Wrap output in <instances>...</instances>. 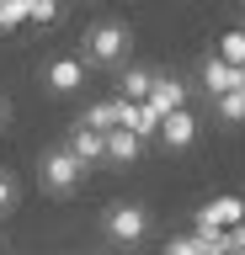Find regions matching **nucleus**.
<instances>
[{"label":"nucleus","instance_id":"2eb2a0df","mask_svg":"<svg viewBox=\"0 0 245 255\" xmlns=\"http://www.w3.org/2000/svg\"><path fill=\"white\" fill-rule=\"evenodd\" d=\"M59 16H64L59 0H32V5H27V21H32V27H53Z\"/></svg>","mask_w":245,"mask_h":255},{"label":"nucleus","instance_id":"1a4fd4ad","mask_svg":"<svg viewBox=\"0 0 245 255\" xmlns=\"http://www.w3.org/2000/svg\"><path fill=\"white\" fill-rule=\"evenodd\" d=\"M101 154L112 159V165H133V159L144 154V143L133 138V133H123V128H112V133H101Z\"/></svg>","mask_w":245,"mask_h":255},{"label":"nucleus","instance_id":"0eeeda50","mask_svg":"<svg viewBox=\"0 0 245 255\" xmlns=\"http://www.w3.org/2000/svg\"><path fill=\"white\" fill-rule=\"evenodd\" d=\"M43 80H48V91L69 96V91H80V85H85V64L75 59V53H64V59L48 64V75H43Z\"/></svg>","mask_w":245,"mask_h":255},{"label":"nucleus","instance_id":"a211bd4d","mask_svg":"<svg viewBox=\"0 0 245 255\" xmlns=\"http://www.w3.org/2000/svg\"><path fill=\"white\" fill-rule=\"evenodd\" d=\"M16 202H21L16 175H11V170H0V218H5V213H16Z\"/></svg>","mask_w":245,"mask_h":255},{"label":"nucleus","instance_id":"39448f33","mask_svg":"<svg viewBox=\"0 0 245 255\" xmlns=\"http://www.w3.org/2000/svg\"><path fill=\"white\" fill-rule=\"evenodd\" d=\"M117 128H123V133H133V138L144 143V138H155V133H160V117H155L144 101H123V96H117Z\"/></svg>","mask_w":245,"mask_h":255},{"label":"nucleus","instance_id":"aec40b11","mask_svg":"<svg viewBox=\"0 0 245 255\" xmlns=\"http://www.w3.org/2000/svg\"><path fill=\"white\" fill-rule=\"evenodd\" d=\"M160 255H197V245H192V234H181V239H165Z\"/></svg>","mask_w":245,"mask_h":255},{"label":"nucleus","instance_id":"b1692460","mask_svg":"<svg viewBox=\"0 0 245 255\" xmlns=\"http://www.w3.org/2000/svg\"><path fill=\"white\" fill-rule=\"evenodd\" d=\"M27 5H32V0H27Z\"/></svg>","mask_w":245,"mask_h":255},{"label":"nucleus","instance_id":"4be33fe9","mask_svg":"<svg viewBox=\"0 0 245 255\" xmlns=\"http://www.w3.org/2000/svg\"><path fill=\"white\" fill-rule=\"evenodd\" d=\"M0 123H5V101H0Z\"/></svg>","mask_w":245,"mask_h":255},{"label":"nucleus","instance_id":"6ab92c4d","mask_svg":"<svg viewBox=\"0 0 245 255\" xmlns=\"http://www.w3.org/2000/svg\"><path fill=\"white\" fill-rule=\"evenodd\" d=\"M27 21V0H0V27L11 32V27H21Z\"/></svg>","mask_w":245,"mask_h":255},{"label":"nucleus","instance_id":"5701e85b","mask_svg":"<svg viewBox=\"0 0 245 255\" xmlns=\"http://www.w3.org/2000/svg\"><path fill=\"white\" fill-rule=\"evenodd\" d=\"M240 213H245V197H240Z\"/></svg>","mask_w":245,"mask_h":255},{"label":"nucleus","instance_id":"20e7f679","mask_svg":"<svg viewBox=\"0 0 245 255\" xmlns=\"http://www.w3.org/2000/svg\"><path fill=\"white\" fill-rule=\"evenodd\" d=\"M144 107L155 112V117H171V112L187 107V85H181L176 75H155V85H149V96H144Z\"/></svg>","mask_w":245,"mask_h":255},{"label":"nucleus","instance_id":"f257e3e1","mask_svg":"<svg viewBox=\"0 0 245 255\" xmlns=\"http://www.w3.org/2000/svg\"><path fill=\"white\" fill-rule=\"evenodd\" d=\"M128 53H133V32L123 21H96L85 32V59L80 64H96V69H128Z\"/></svg>","mask_w":245,"mask_h":255},{"label":"nucleus","instance_id":"7ed1b4c3","mask_svg":"<svg viewBox=\"0 0 245 255\" xmlns=\"http://www.w3.org/2000/svg\"><path fill=\"white\" fill-rule=\"evenodd\" d=\"M101 229H107L112 245H144L149 239V213L139 202H112L107 218H101Z\"/></svg>","mask_w":245,"mask_h":255},{"label":"nucleus","instance_id":"6e6552de","mask_svg":"<svg viewBox=\"0 0 245 255\" xmlns=\"http://www.w3.org/2000/svg\"><path fill=\"white\" fill-rule=\"evenodd\" d=\"M235 223H245L240 197H213V202L197 213V229H235Z\"/></svg>","mask_w":245,"mask_h":255},{"label":"nucleus","instance_id":"f03ea898","mask_svg":"<svg viewBox=\"0 0 245 255\" xmlns=\"http://www.w3.org/2000/svg\"><path fill=\"white\" fill-rule=\"evenodd\" d=\"M37 181H43V191H48V197H69V191H80L85 165H80L75 154H69L64 143H53L48 154L37 159Z\"/></svg>","mask_w":245,"mask_h":255},{"label":"nucleus","instance_id":"4468645a","mask_svg":"<svg viewBox=\"0 0 245 255\" xmlns=\"http://www.w3.org/2000/svg\"><path fill=\"white\" fill-rule=\"evenodd\" d=\"M192 245H197V255H229L224 229H197V234H192Z\"/></svg>","mask_w":245,"mask_h":255},{"label":"nucleus","instance_id":"9b49d317","mask_svg":"<svg viewBox=\"0 0 245 255\" xmlns=\"http://www.w3.org/2000/svg\"><path fill=\"white\" fill-rule=\"evenodd\" d=\"M203 85H208L213 96L235 91V64H224V59H219V53H208V59H203Z\"/></svg>","mask_w":245,"mask_h":255},{"label":"nucleus","instance_id":"ddd939ff","mask_svg":"<svg viewBox=\"0 0 245 255\" xmlns=\"http://www.w3.org/2000/svg\"><path fill=\"white\" fill-rule=\"evenodd\" d=\"M149 85H155V75H149L144 64H128V69H123V101H144Z\"/></svg>","mask_w":245,"mask_h":255},{"label":"nucleus","instance_id":"f3484780","mask_svg":"<svg viewBox=\"0 0 245 255\" xmlns=\"http://www.w3.org/2000/svg\"><path fill=\"white\" fill-rule=\"evenodd\" d=\"M219 59L240 69V64H245V32H224V43H219Z\"/></svg>","mask_w":245,"mask_h":255},{"label":"nucleus","instance_id":"f8f14e48","mask_svg":"<svg viewBox=\"0 0 245 255\" xmlns=\"http://www.w3.org/2000/svg\"><path fill=\"white\" fill-rule=\"evenodd\" d=\"M80 128H91V133H112L117 128V101H96V107L80 112Z\"/></svg>","mask_w":245,"mask_h":255},{"label":"nucleus","instance_id":"412c9836","mask_svg":"<svg viewBox=\"0 0 245 255\" xmlns=\"http://www.w3.org/2000/svg\"><path fill=\"white\" fill-rule=\"evenodd\" d=\"M224 239H229V255H245V223H235Z\"/></svg>","mask_w":245,"mask_h":255},{"label":"nucleus","instance_id":"9d476101","mask_svg":"<svg viewBox=\"0 0 245 255\" xmlns=\"http://www.w3.org/2000/svg\"><path fill=\"white\" fill-rule=\"evenodd\" d=\"M64 149L80 159V165H96V159H107V154H101V133H91V128H80V123H75V133H69Z\"/></svg>","mask_w":245,"mask_h":255},{"label":"nucleus","instance_id":"423d86ee","mask_svg":"<svg viewBox=\"0 0 245 255\" xmlns=\"http://www.w3.org/2000/svg\"><path fill=\"white\" fill-rule=\"evenodd\" d=\"M155 138L165 143V149H192V138H197V117L187 107L181 112H171V117H160V133Z\"/></svg>","mask_w":245,"mask_h":255},{"label":"nucleus","instance_id":"dca6fc26","mask_svg":"<svg viewBox=\"0 0 245 255\" xmlns=\"http://www.w3.org/2000/svg\"><path fill=\"white\" fill-rule=\"evenodd\" d=\"M219 101V117L224 123H245V91H224V96H213Z\"/></svg>","mask_w":245,"mask_h":255}]
</instances>
